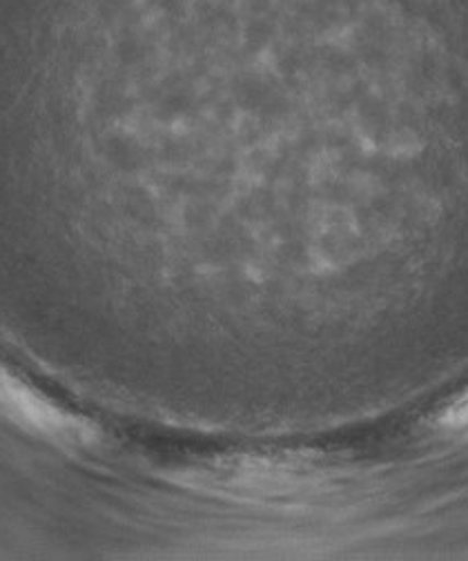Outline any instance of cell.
I'll return each mask as SVG.
<instances>
[{"label": "cell", "instance_id": "obj_1", "mask_svg": "<svg viewBox=\"0 0 468 561\" xmlns=\"http://www.w3.org/2000/svg\"><path fill=\"white\" fill-rule=\"evenodd\" d=\"M464 421H468V394L461 397L459 403L446 412V424L459 426V424H464Z\"/></svg>", "mask_w": 468, "mask_h": 561}]
</instances>
